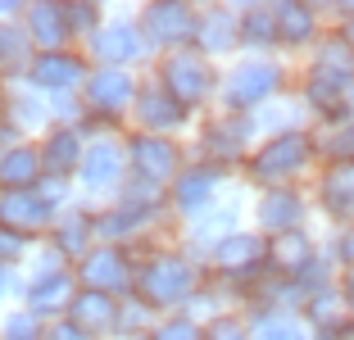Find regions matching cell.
Wrapping results in <instances>:
<instances>
[{
	"label": "cell",
	"instance_id": "2e32d148",
	"mask_svg": "<svg viewBox=\"0 0 354 340\" xmlns=\"http://www.w3.org/2000/svg\"><path fill=\"white\" fill-rule=\"evenodd\" d=\"M259 240L254 236H232L227 245H218V268H227V272H236V268H245V263H254L259 258Z\"/></svg>",
	"mask_w": 354,
	"mask_h": 340
},
{
	"label": "cell",
	"instance_id": "ba28073f",
	"mask_svg": "<svg viewBox=\"0 0 354 340\" xmlns=\"http://www.w3.org/2000/svg\"><path fill=\"white\" fill-rule=\"evenodd\" d=\"M73 322H82L86 331L109 327V322H114V299L104 295V290H82V295L73 299Z\"/></svg>",
	"mask_w": 354,
	"mask_h": 340
},
{
	"label": "cell",
	"instance_id": "603a6c76",
	"mask_svg": "<svg viewBox=\"0 0 354 340\" xmlns=\"http://www.w3.org/2000/svg\"><path fill=\"white\" fill-rule=\"evenodd\" d=\"M254 340H304V331L291 318H268V322L254 327Z\"/></svg>",
	"mask_w": 354,
	"mask_h": 340
},
{
	"label": "cell",
	"instance_id": "277c9868",
	"mask_svg": "<svg viewBox=\"0 0 354 340\" xmlns=\"http://www.w3.org/2000/svg\"><path fill=\"white\" fill-rule=\"evenodd\" d=\"M168 91H173V100L196 104L200 95L209 91L205 64H200V59H173V64H168Z\"/></svg>",
	"mask_w": 354,
	"mask_h": 340
},
{
	"label": "cell",
	"instance_id": "5bb4252c",
	"mask_svg": "<svg viewBox=\"0 0 354 340\" xmlns=\"http://www.w3.org/2000/svg\"><path fill=\"white\" fill-rule=\"evenodd\" d=\"M82 177L91 186L114 182V177H118V150H114V145H109V141L91 145V155H86V164H82Z\"/></svg>",
	"mask_w": 354,
	"mask_h": 340
},
{
	"label": "cell",
	"instance_id": "3957f363",
	"mask_svg": "<svg viewBox=\"0 0 354 340\" xmlns=\"http://www.w3.org/2000/svg\"><path fill=\"white\" fill-rule=\"evenodd\" d=\"M82 277H86V286H91V290H104V295H109V290L127 286V263H123L118 249H95V254L86 258Z\"/></svg>",
	"mask_w": 354,
	"mask_h": 340
},
{
	"label": "cell",
	"instance_id": "8992f818",
	"mask_svg": "<svg viewBox=\"0 0 354 340\" xmlns=\"http://www.w3.org/2000/svg\"><path fill=\"white\" fill-rule=\"evenodd\" d=\"M132 159H136V168H141L146 177H173V164H177L173 145L155 141V136H141V141L132 145Z\"/></svg>",
	"mask_w": 354,
	"mask_h": 340
},
{
	"label": "cell",
	"instance_id": "30bf717a",
	"mask_svg": "<svg viewBox=\"0 0 354 340\" xmlns=\"http://www.w3.org/2000/svg\"><path fill=\"white\" fill-rule=\"evenodd\" d=\"M323 200H327V209H332V214H341V218L354 214V164H341L332 177H327Z\"/></svg>",
	"mask_w": 354,
	"mask_h": 340
},
{
	"label": "cell",
	"instance_id": "d4e9b609",
	"mask_svg": "<svg viewBox=\"0 0 354 340\" xmlns=\"http://www.w3.org/2000/svg\"><path fill=\"white\" fill-rule=\"evenodd\" d=\"M86 232H91V227H86V218H73V223H64L59 245L68 249V254H73V249H82V245H86Z\"/></svg>",
	"mask_w": 354,
	"mask_h": 340
},
{
	"label": "cell",
	"instance_id": "83f0119b",
	"mask_svg": "<svg viewBox=\"0 0 354 340\" xmlns=\"http://www.w3.org/2000/svg\"><path fill=\"white\" fill-rule=\"evenodd\" d=\"M159 340H200V331L191 327V322H168V327L159 331Z\"/></svg>",
	"mask_w": 354,
	"mask_h": 340
},
{
	"label": "cell",
	"instance_id": "4fadbf2b",
	"mask_svg": "<svg viewBox=\"0 0 354 340\" xmlns=\"http://www.w3.org/2000/svg\"><path fill=\"white\" fill-rule=\"evenodd\" d=\"M37 168H41L37 150H10V155L0 159V182L19 191V186H28L32 177H37Z\"/></svg>",
	"mask_w": 354,
	"mask_h": 340
},
{
	"label": "cell",
	"instance_id": "ffe728a7",
	"mask_svg": "<svg viewBox=\"0 0 354 340\" xmlns=\"http://www.w3.org/2000/svg\"><path fill=\"white\" fill-rule=\"evenodd\" d=\"M277 28H281V37L304 41V37H309V28H313V19H309V10H304V5H281V10H277Z\"/></svg>",
	"mask_w": 354,
	"mask_h": 340
},
{
	"label": "cell",
	"instance_id": "52a82bcc",
	"mask_svg": "<svg viewBox=\"0 0 354 340\" xmlns=\"http://www.w3.org/2000/svg\"><path fill=\"white\" fill-rule=\"evenodd\" d=\"M32 77H37L41 86H73L77 77H82V64H77L73 55H59V50H50V55H41V59H37Z\"/></svg>",
	"mask_w": 354,
	"mask_h": 340
},
{
	"label": "cell",
	"instance_id": "4dcf8cb0",
	"mask_svg": "<svg viewBox=\"0 0 354 340\" xmlns=\"http://www.w3.org/2000/svg\"><path fill=\"white\" fill-rule=\"evenodd\" d=\"M55 340H82V331H73V322H64V327L55 331Z\"/></svg>",
	"mask_w": 354,
	"mask_h": 340
},
{
	"label": "cell",
	"instance_id": "484cf974",
	"mask_svg": "<svg viewBox=\"0 0 354 340\" xmlns=\"http://www.w3.org/2000/svg\"><path fill=\"white\" fill-rule=\"evenodd\" d=\"M5 340H37V322H32L28 313H14V318L5 322Z\"/></svg>",
	"mask_w": 354,
	"mask_h": 340
},
{
	"label": "cell",
	"instance_id": "f546056e",
	"mask_svg": "<svg viewBox=\"0 0 354 340\" xmlns=\"http://www.w3.org/2000/svg\"><path fill=\"white\" fill-rule=\"evenodd\" d=\"M23 249V236H14L10 227H0V254H19Z\"/></svg>",
	"mask_w": 354,
	"mask_h": 340
},
{
	"label": "cell",
	"instance_id": "6da1fadb",
	"mask_svg": "<svg viewBox=\"0 0 354 340\" xmlns=\"http://www.w3.org/2000/svg\"><path fill=\"white\" fill-rule=\"evenodd\" d=\"M141 290H146V299H155V304H173V299H182L191 290V268L173 254L155 258V263L141 272Z\"/></svg>",
	"mask_w": 354,
	"mask_h": 340
},
{
	"label": "cell",
	"instance_id": "8fae6325",
	"mask_svg": "<svg viewBox=\"0 0 354 340\" xmlns=\"http://www.w3.org/2000/svg\"><path fill=\"white\" fill-rule=\"evenodd\" d=\"M127 95H132V82H127V73L118 68H100L91 77V100L95 104H109V109H118V104H127Z\"/></svg>",
	"mask_w": 354,
	"mask_h": 340
},
{
	"label": "cell",
	"instance_id": "7402d4cb",
	"mask_svg": "<svg viewBox=\"0 0 354 340\" xmlns=\"http://www.w3.org/2000/svg\"><path fill=\"white\" fill-rule=\"evenodd\" d=\"M295 218H300V205H295L291 196H268L263 200V223L268 227H291Z\"/></svg>",
	"mask_w": 354,
	"mask_h": 340
},
{
	"label": "cell",
	"instance_id": "1f68e13d",
	"mask_svg": "<svg viewBox=\"0 0 354 340\" xmlns=\"http://www.w3.org/2000/svg\"><path fill=\"white\" fill-rule=\"evenodd\" d=\"M5 290H10V272H0V295H5Z\"/></svg>",
	"mask_w": 354,
	"mask_h": 340
},
{
	"label": "cell",
	"instance_id": "ac0fdd59",
	"mask_svg": "<svg viewBox=\"0 0 354 340\" xmlns=\"http://www.w3.org/2000/svg\"><path fill=\"white\" fill-rule=\"evenodd\" d=\"M209 191H214V173L200 168V173H191V177L177 182V205H182V209H200L209 200Z\"/></svg>",
	"mask_w": 354,
	"mask_h": 340
},
{
	"label": "cell",
	"instance_id": "cb8c5ba5",
	"mask_svg": "<svg viewBox=\"0 0 354 340\" xmlns=\"http://www.w3.org/2000/svg\"><path fill=\"white\" fill-rule=\"evenodd\" d=\"M168 95H146V104H141V118L146 123H155V127H168V123H177L182 118V109H168Z\"/></svg>",
	"mask_w": 354,
	"mask_h": 340
},
{
	"label": "cell",
	"instance_id": "9a60e30c",
	"mask_svg": "<svg viewBox=\"0 0 354 340\" xmlns=\"http://www.w3.org/2000/svg\"><path fill=\"white\" fill-rule=\"evenodd\" d=\"M32 32H37L46 46H59L64 37H68V14L55 10V5H41V10H32Z\"/></svg>",
	"mask_w": 354,
	"mask_h": 340
},
{
	"label": "cell",
	"instance_id": "4316f807",
	"mask_svg": "<svg viewBox=\"0 0 354 340\" xmlns=\"http://www.w3.org/2000/svg\"><path fill=\"white\" fill-rule=\"evenodd\" d=\"M277 258H281V263H304V240L300 236H286L277 245Z\"/></svg>",
	"mask_w": 354,
	"mask_h": 340
},
{
	"label": "cell",
	"instance_id": "5b68a950",
	"mask_svg": "<svg viewBox=\"0 0 354 340\" xmlns=\"http://www.w3.org/2000/svg\"><path fill=\"white\" fill-rule=\"evenodd\" d=\"M272 86H277V68H272V64H250V68H241L236 77H232V100L254 104V100H263Z\"/></svg>",
	"mask_w": 354,
	"mask_h": 340
},
{
	"label": "cell",
	"instance_id": "7c38bea8",
	"mask_svg": "<svg viewBox=\"0 0 354 340\" xmlns=\"http://www.w3.org/2000/svg\"><path fill=\"white\" fill-rule=\"evenodd\" d=\"M150 32H155L159 41H173V37H187L191 32V14L182 10V5H155V10L146 14Z\"/></svg>",
	"mask_w": 354,
	"mask_h": 340
},
{
	"label": "cell",
	"instance_id": "e0dca14e",
	"mask_svg": "<svg viewBox=\"0 0 354 340\" xmlns=\"http://www.w3.org/2000/svg\"><path fill=\"white\" fill-rule=\"evenodd\" d=\"M95 50L104 59H127V55H136V32L132 28H104V32H95Z\"/></svg>",
	"mask_w": 354,
	"mask_h": 340
},
{
	"label": "cell",
	"instance_id": "d6a6232c",
	"mask_svg": "<svg viewBox=\"0 0 354 340\" xmlns=\"http://www.w3.org/2000/svg\"><path fill=\"white\" fill-rule=\"evenodd\" d=\"M350 295H354V277H350Z\"/></svg>",
	"mask_w": 354,
	"mask_h": 340
},
{
	"label": "cell",
	"instance_id": "f1b7e54d",
	"mask_svg": "<svg viewBox=\"0 0 354 340\" xmlns=\"http://www.w3.org/2000/svg\"><path fill=\"white\" fill-rule=\"evenodd\" d=\"M209 340H250V336H245L236 322H218V327L209 331Z\"/></svg>",
	"mask_w": 354,
	"mask_h": 340
},
{
	"label": "cell",
	"instance_id": "9c48e42d",
	"mask_svg": "<svg viewBox=\"0 0 354 340\" xmlns=\"http://www.w3.org/2000/svg\"><path fill=\"white\" fill-rule=\"evenodd\" d=\"M41 218H46V205L23 196V191H10V196L0 200V223L5 227H37Z\"/></svg>",
	"mask_w": 354,
	"mask_h": 340
},
{
	"label": "cell",
	"instance_id": "d6986e66",
	"mask_svg": "<svg viewBox=\"0 0 354 340\" xmlns=\"http://www.w3.org/2000/svg\"><path fill=\"white\" fill-rule=\"evenodd\" d=\"M73 159H77V141H73V136H68V132L50 136V145H46L41 164L50 168V173H68V168H73Z\"/></svg>",
	"mask_w": 354,
	"mask_h": 340
},
{
	"label": "cell",
	"instance_id": "44dd1931",
	"mask_svg": "<svg viewBox=\"0 0 354 340\" xmlns=\"http://www.w3.org/2000/svg\"><path fill=\"white\" fill-rule=\"evenodd\" d=\"M68 299V277H46L32 286V309H59Z\"/></svg>",
	"mask_w": 354,
	"mask_h": 340
},
{
	"label": "cell",
	"instance_id": "7a4b0ae2",
	"mask_svg": "<svg viewBox=\"0 0 354 340\" xmlns=\"http://www.w3.org/2000/svg\"><path fill=\"white\" fill-rule=\"evenodd\" d=\"M304 155H309V145H304V136H277V141H268L254 155V177H263V182H272V177H286L291 168L304 164Z\"/></svg>",
	"mask_w": 354,
	"mask_h": 340
}]
</instances>
